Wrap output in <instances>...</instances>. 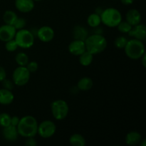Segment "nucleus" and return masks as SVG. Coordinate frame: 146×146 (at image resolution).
<instances>
[{
  "instance_id": "f257e3e1",
  "label": "nucleus",
  "mask_w": 146,
  "mask_h": 146,
  "mask_svg": "<svg viewBox=\"0 0 146 146\" xmlns=\"http://www.w3.org/2000/svg\"><path fill=\"white\" fill-rule=\"evenodd\" d=\"M38 122L32 115H25L20 118L17 128L19 135L24 138L35 137L38 132Z\"/></svg>"
},
{
  "instance_id": "f03ea898",
  "label": "nucleus",
  "mask_w": 146,
  "mask_h": 146,
  "mask_svg": "<svg viewBox=\"0 0 146 146\" xmlns=\"http://www.w3.org/2000/svg\"><path fill=\"white\" fill-rule=\"evenodd\" d=\"M86 48L94 55L102 53L107 47V41L102 34L90 35L85 40Z\"/></svg>"
},
{
  "instance_id": "7ed1b4c3",
  "label": "nucleus",
  "mask_w": 146,
  "mask_h": 146,
  "mask_svg": "<svg viewBox=\"0 0 146 146\" xmlns=\"http://www.w3.org/2000/svg\"><path fill=\"white\" fill-rule=\"evenodd\" d=\"M124 50L127 56L133 60L140 59L145 53L143 42L135 38L128 40Z\"/></svg>"
},
{
  "instance_id": "20e7f679",
  "label": "nucleus",
  "mask_w": 146,
  "mask_h": 146,
  "mask_svg": "<svg viewBox=\"0 0 146 146\" xmlns=\"http://www.w3.org/2000/svg\"><path fill=\"white\" fill-rule=\"evenodd\" d=\"M101 23L110 28H114L122 21V15L119 10L115 8H107L101 14Z\"/></svg>"
},
{
  "instance_id": "39448f33",
  "label": "nucleus",
  "mask_w": 146,
  "mask_h": 146,
  "mask_svg": "<svg viewBox=\"0 0 146 146\" xmlns=\"http://www.w3.org/2000/svg\"><path fill=\"white\" fill-rule=\"evenodd\" d=\"M34 37L35 36L30 30L22 29L17 30L14 39L18 44L19 47L22 48H29L34 45L35 39Z\"/></svg>"
},
{
  "instance_id": "423d86ee",
  "label": "nucleus",
  "mask_w": 146,
  "mask_h": 146,
  "mask_svg": "<svg viewBox=\"0 0 146 146\" xmlns=\"http://www.w3.org/2000/svg\"><path fill=\"white\" fill-rule=\"evenodd\" d=\"M51 111L53 116L56 120L62 121L68 115L69 107L64 100L58 99L52 102L51 105Z\"/></svg>"
},
{
  "instance_id": "0eeeda50",
  "label": "nucleus",
  "mask_w": 146,
  "mask_h": 146,
  "mask_svg": "<svg viewBox=\"0 0 146 146\" xmlns=\"http://www.w3.org/2000/svg\"><path fill=\"white\" fill-rule=\"evenodd\" d=\"M31 73L26 66H18L14 69L12 74V81L14 85L23 86L28 84Z\"/></svg>"
},
{
  "instance_id": "6e6552de",
  "label": "nucleus",
  "mask_w": 146,
  "mask_h": 146,
  "mask_svg": "<svg viewBox=\"0 0 146 146\" xmlns=\"http://www.w3.org/2000/svg\"><path fill=\"white\" fill-rule=\"evenodd\" d=\"M56 131V124L50 120L42 121L38 125L37 133L43 138H49L55 134Z\"/></svg>"
},
{
  "instance_id": "1a4fd4ad",
  "label": "nucleus",
  "mask_w": 146,
  "mask_h": 146,
  "mask_svg": "<svg viewBox=\"0 0 146 146\" xmlns=\"http://www.w3.org/2000/svg\"><path fill=\"white\" fill-rule=\"evenodd\" d=\"M55 36V32L51 27L44 26L37 30L36 36L42 42H49L52 41Z\"/></svg>"
},
{
  "instance_id": "9d476101",
  "label": "nucleus",
  "mask_w": 146,
  "mask_h": 146,
  "mask_svg": "<svg viewBox=\"0 0 146 146\" xmlns=\"http://www.w3.org/2000/svg\"><path fill=\"white\" fill-rule=\"evenodd\" d=\"M17 29L12 25L4 24L0 27V40L4 42L14 38Z\"/></svg>"
},
{
  "instance_id": "9b49d317",
  "label": "nucleus",
  "mask_w": 146,
  "mask_h": 146,
  "mask_svg": "<svg viewBox=\"0 0 146 146\" xmlns=\"http://www.w3.org/2000/svg\"><path fill=\"white\" fill-rule=\"evenodd\" d=\"M68 51L72 55L79 56L84 51H86L85 41L74 39L68 45Z\"/></svg>"
},
{
  "instance_id": "f8f14e48",
  "label": "nucleus",
  "mask_w": 146,
  "mask_h": 146,
  "mask_svg": "<svg viewBox=\"0 0 146 146\" xmlns=\"http://www.w3.org/2000/svg\"><path fill=\"white\" fill-rule=\"evenodd\" d=\"M129 36L133 37L140 41H145L146 38V27L144 24L140 23L138 25L133 26L131 31L128 33Z\"/></svg>"
},
{
  "instance_id": "ddd939ff",
  "label": "nucleus",
  "mask_w": 146,
  "mask_h": 146,
  "mask_svg": "<svg viewBox=\"0 0 146 146\" xmlns=\"http://www.w3.org/2000/svg\"><path fill=\"white\" fill-rule=\"evenodd\" d=\"M2 135L4 139L7 140V141H9V142L16 141L18 138V136L19 135L17 127L11 125L3 128Z\"/></svg>"
},
{
  "instance_id": "4468645a",
  "label": "nucleus",
  "mask_w": 146,
  "mask_h": 146,
  "mask_svg": "<svg viewBox=\"0 0 146 146\" xmlns=\"http://www.w3.org/2000/svg\"><path fill=\"white\" fill-rule=\"evenodd\" d=\"M15 7L18 11L22 13H29L34 8V0H16Z\"/></svg>"
},
{
  "instance_id": "2eb2a0df",
  "label": "nucleus",
  "mask_w": 146,
  "mask_h": 146,
  "mask_svg": "<svg viewBox=\"0 0 146 146\" xmlns=\"http://www.w3.org/2000/svg\"><path fill=\"white\" fill-rule=\"evenodd\" d=\"M125 18H126V21H128L132 27L139 24L141 22V19H142L141 13L139 12V11L135 9H130L127 12Z\"/></svg>"
},
{
  "instance_id": "dca6fc26",
  "label": "nucleus",
  "mask_w": 146,
  "mask_h": 146,
  "mask_svg": "<svg viewBox=\"0 0 146 146\" xmlns=\"http://www.w3.org/2000/svg\"><path fill=\"white\" fill-rule=\"evenodd\" d=\"M73 37L74 39L77 40H81V41H84L86 39L87 37L88 36V31L85 27H82L81 25L75 26L73 29L72 31Z\"/></svg>"
},
{
  "instance_id": "f3484780",
  "label": "nucleus",
  "mask_w": 146,
  "mask_h": 146,
  "mask_svg": "<svg viewBox=\"0 0 146 146\" xmlns=\"http://www.w3.org/2000/svg\"><path fill=\"white\" fill-rule=\"evenodd\" d=\"M14 96L10 90L2 88L0 89V104L9 105L14 101Z\"/></svg>"
},
{
  "instance_id": "a211bd4d",
  "label": "nucleus",
  "mask_w": 146,
  "mask_h": 146,
  "mask_svg": "<svg viewBox=\"0 0 146 146\" xmlns=\"http://www.w3.org/2000/svg\"><path fill=\"white\" fill-rule=\"evenodd\" d=\"M142 140L141 133L137 131H131L125 136V143L128 145H137Z\"/></svg>"
},
{
  "instance_id": "6ab92c4d",
  "label": "nucleus",
  "mask_w": 146,
  "mask_h": 146,
  "mask_svg": "<svg viewBox=\"0 0 146 146\" xmlns=\"http://www.w3.org/2000/svg\"><path fill=\"white\" fill-rule=\"evenodd\" d=\"M94 86L93 80L89 77H84L78 81L77 84V88L79 91H88L92 88Z\"/></svg>"
},
{
  "instance_id": "aec40b11",
  "label": "nucleus",
  "mask_w": 146,
  "mask_h": 146,
  "mask_svg": "<svg viewBox=\"0 0 146 146\" xmlns=\"http://www.w3.org/2000/svg\"><path fill=\"white\" fill-rule=\"evenodd\" d=\"M69 143L73 146H85L86 144L85 138L79 133H74L71 135Z\"/></svg>"
},
{
  "instance_id": "412c9836",
  "label": "nucleus",
  "mask_w": 146,
  "mask_h": 146,
  "mask_svg": "<svg viewBox=\"0 0 146 146\" xmlns=\"http://www.w3.org/2000/svg\"><path fill=\"white\" fill-rule=\"evenodd\" d=\"M94 56V54L86 50L79 56V63L83 66H88L93 62Z\"/></svg>"
},
{
  "instance_id": "4be33fe9",
  "label": "nucleus",
  "mask_w": 146,
  "mask_h": 146,
  "mask_svg": "<svg viewBox=\"0 0 146 146\" xmlns=\"http://www.w3.org/2000/svg\"><path fill=\"white\" fill-rule=\"evenodd\" d=\"M101 23V16L96 13L90 14L87 18V24L89 27L92 28H96V27H99Z\"/></svg>"
},
{
  "instance_id": "5701e85b",
  "label": "nucleus",
  "mask_w": 146,
  "mask_h": 146,
  "mask_svg": "<svg viewBox=\"0 0 146 146\" xmlns=\"http://www.w3.org/2000/svg\"><path fill=\"white\" fill-rule=\"evenodd\" d=\"M17 15L14 11L11 10H7L3 14V20L6 24L12 25L15 22L16 19H17Z\"/></svg>"
},
{
  "instance_id": "b1692460",
  "label": "nucleus",
  "mask_w": 146,
  "mask_h": 146,
  "mask_svg": "<svg viewBox=\"0 0 146 146\" xmlns=\"http://www.w3.org/2000/svg\"><path fill=\"white\" fill-rule=\"evenodd\" d=\"M15 61L20 66H26L29 63V57L25 53L19 52L16 55Z\"/></svg>"
},
{
  "instance_id": "393cba45",
  "label": "nucleus",
  "mask_w": 146,
  "mask_h": 146,
  "mask_svg": "<svg viewBox=\"0 0 146 146\" xmlns=\"http://www.w3.org/2000/svg\"><path fill=\"white\" fill-rule=\"evenodd\" d=\"M117 28H118V31L120 32L123 33V34H128L131 29H132V26L126 21H121V22L118 24V25L117 26Z\"/></svg>"
},
{
  "instance_id": "a878e982",
  "label": "nucleus",
  "mask_w": 146,
  "mask_h": 146,
  "mask_svg": "<svg viewBox=\"0 0 146 146\" xmlns=\"http://www.w3.org/2000/svg\"><path fill=\"white\" fill-rule=\"evenodd\" d=\"M11 115L7 113H0V126L2 128L11 125Z\"/></svg>"
},
{
  "instance_id": "bb28decb",
  "label": "nucleus",
  "mask_w": 146,
  "mask_h": 146,
  "mask_svg": "<svg viewBox=\"0 0 146 146\" xmlns=\"http://www.w3.org/2000/svg\"><path fill=\"white\" fill-rule=\"evenodd\" d=\"M128 41V40L127 39L126 37L123 36H118L115 38V41H114V45L117 48L124 49Z\"/></svg>"
},
{
  "instance_id": "cd10ccee",
  "label": "nucleus",
  "mask_w": 146,
  "mask_h": 146,
  "mask_svg": "<svg viewBox=\"0 0 146 146\" xmlns=\"http://www.w3.org/2000/svg\"><path fill=\"white\" fill-rule=\"evenodd\" d=\"M5 43V48L9 52H14V51H15L19 48L18 44L16 42L14 38L9 40V41H7Z\"/></svg>"
},
{
  "instance_id": "c85d7f7f",
  "label": "nucleus",
  "mask_w": 146,
  "mask_h": 146,
  "mask_svg": "<svg viewBox=\"0 0 146 146\" xmlns=\"http://www.w3.org/2000/svg\"><path fill=\"white\" fill-rule=\"evenodd\" d=\"M26 25H27V21H26L25 19L23 18V17H17L15 22L13 24V26H14V28L17 29V30L24 29Z\"/></svg>"
},
{
  "instance_id": "c756f323",
  "label": "nucleus",
  "mask_w": 146,
  "mask_h": 146,
  "mask_svg": "<svg viewBox=\"0 0 146 146\" xmlns=\"http://www.w3.org/2000/svg\"><path fill=\"white\" fill-rule=\"evenodd\" d=\"M26 67L29 70V71L31 74V73H35L38 70V64L36 61H30V62L29 61V63L26 66Z\"/></svg>"
},
{
  "instance_id": "7c9ffc66",
  "label": "nucleus",
  "mask_w": 146,
  "mask_h": 146,
  "mask_svg": "<svg viewBox=\"0 0 146 146\" xmlns=\"http://www.w3.org/2000/svg\"><path fill=\"white\" fill-rule=\"evenodd\" d=\"M1 83H2L3 88H5V89L10 90V91H11V90L14 88V82H13V81L9 80L6 78L5 79H4L2 81H1Z\"/></svg>"
},
{
  "instance_id": "2f4dec72",
  "label": "nucleus",
  "mask_w": 146,
  "mask_h": 146,
  "mask_svg": "<svg viewBox=\"0 0 146 146\" xmlns=\"http://www.w3.org/2000/svg\"><path fill=\"white\" fill-rule=\"evenodd\" d=\"M27 141L25 142V145L27 146H36L37 145V142L34 137H30V138H27Z\"/></svg>"
},
{
  "instance_id": "473e14b6",
  "label": "nucleus",
  "mask_w": 146,
  "mask_h": 146,
  "mask_svg": "<svg viewBox=\"0 0 146 146\" xmlns=\"http://www.w3.org/2000/svg\"><path fill=\"white\" fill-rule=\"evenodd\" d=\"M7 78V72L4 67L0 66V82Z\"/></svg>"
},
{
  "instance_id": "72a5a7b5",
  "label": "nucleus",
  "mask_w": 146,
  "mask_h": 146,
  "mask_svg": "<svg viewBox=\"0 0 146 146\" xmlns=\"http://www.w3.org/2000/svg\"><path fill=\"white\" fill-rule=\"evenodd\" d=\"M20 121V118H19L17 115H14V116L11 117V125H14V126H17V125L19 124V122Z\"/></svg>"
},
{
  "instance_id": "f704fd0d",
  "label": "nucleus",
  "mask_w": 146,
  "mask_h": 146,
  "mask_svg": "<svg viewBox=\"0 0 146 146\" xmlns=\"http://www.w3.org/2000/svg\"><path fill=\"white\" fill-rule=\"evenodd\" d=\"M141 63H142V65L143 67H146V54H143V55L141 56Z\"/></svg>"
},
{
  "instance_id": "c9c22d12",
  "label": "nucleus",
  "mask_w": 146,
  "mask_h": 146,
  "mask_svg": "<svg viewBox=\"0 0 146 146\" xmlns=\"http://www.w3.org/2000/svg\"><path fill=\"white\" fill-rule=\"evenodd\" d=\"M121 1L124 5H131L133 3L134 0H121Z\"/></svg>"
},
{
  "instance_id": "e433bc0d",
  "label": "nucleus",
  "mask_w": 146,
  "mask_h": 146,
  "mask_svg": "<svg viewBox=\"0 0 146 146\" xmlns=\"http://www.w3.org/2000/svg\"><path fill=\"white\" fill-rule=\"evenodd\" d=\"M140 145L141 146H146V140L145 139H142L141 141L140 142Z\"/></svg>"
},
{
  "instance_id": "4c0bfd02",
  "label": "nucleus",
  "mask_w": 146,
  "mask_h": 146,
  "mask_svg": "<svg viewBox=\"0 0 146 146\" xmlns=\"http://www.w3.org/2000/svg\"><path fill=\"white\" fill-rule=\"evenodd\" d=\"M34 1H41V0H34Z\"/></svg>"
}]
</instances>
